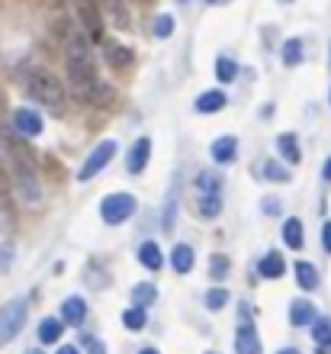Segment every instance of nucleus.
Listing matches in <instances>:
<instances>
[{"mask_svg":"<svg viewBox=\"0 0 331 354\" xmlns=\"http://www.w3.org/2000/svg\"><path fill=\"white\" fill-rule=\"evenodd\" d=\"M65 68L71 77V91L87 103H97V91H100V77H97V58H93L91 39L81 32H71L68 39V55Z\"/></svg>","mask_w":331,"mask_h":354,"instance_id":"f257e3e1","label":"nucleus"},{"mask_svg":"<svg viewBox=\"0 0 331 354\" xmlns=\"http://www.w3.org/2000/svg\"><path fill=\"white\" fill-rule=\"evenodd\" d=\"M26 91H29V97H32V100L46 103V106H52V110H58V106L65 103V84H62L52 71H46V68L29 71Z\"/></svg>","mask_w":331,"mask_h":354,"instance_id":"f03ea898","label":"nucleus"},{"mask_svg":"<svg viewBox=\"0 0 331 354\" xmlns=\"http://www.w3.org/2000/svg\"><path fill=\"white\" fill-rule=\"evenodd\" d=\"M26 313H29V303L23 297L7 299V303L0 306V348L10 345V342L19 335V328L26 322Z\"/></svg>","mask_w":331,"mask_h":354,"instance_id":"7ed1b4c3","label":"nucleus"},{"mask_svg":"<svg viewBox=\"0 0 331 354\" xmlns=\"http://www.w3.org/2000/svg\"><path fill=\"white\" fill-rule=\"evenodd\" d=\"M135 213V196L132 194H110L100 200V216L106 225H122Z\"/></svg>","mask_w":331,"mask_h":354,"instance_id":"20e7f679","label":"nucleus"},{"mask_svg":"<svg viewBox=\"0 0 331 354\" xmlns=\"http://www.w3.org/2000/svg\"><path fill=\"white\" fill-rule=\"evenodd\" d=\"M113 155H116V142H113V139L100 142V145H97V149H93L91 155H87V161L81 165V171H77V180H81V184L93 180V177L100 174V171L113 161Z\"/></svg>","mask_w":331,"mask_h":354,"instance_id":"39448f33","label":"nucleus"},{"mask_svg":"<svg viewBox=\"0 0 331 354\" xmlns=\"http://www.w3.org/2000/svg\"><path fill=\"white\" fill-rule=\"evenodd\" d=\"M74 10H77V23L84 26L87 39L100 42L103 39V13L97 7V0H74Z\"/></svg>","mask_w":331,"mask_h":354,"instance_id":"423d86ee","label":"nucleus"},{"mask_svg":"<svg viewBox=\"0 0 331 354\" xmlns=\"http://www.w3.org/2000/svg\"><path fill=\"white\" fill-rule=\"evenodd\" d=\"M23 151V149H19ZM17 151V165H13V171H17V184H19V194L26 196V200H39V180H36V171H32V165H29L26 155H19Z\"/></svg>","mask_w":331,"mask_h":354,"instance_id":"0eeeda50","label":"nucleus"},{"mask_svg":"<svg viewBox=\"0 0 331 354\" xmlns=\"http://www.w3.org/2000/svg\"><path fill=\"white\" fill-rule=\"evenodd\" d=\"M13 129H17L19 136L36 139L39 132H42V116H39L36 110H29V106H19V110L13 113Z\"/></svg>","mask_w":331,"mask_h":354,"instance_id":"6e6552de","label":"nucleus"},{"mask_svg":"<svg viewBox=\"0 0 331 354\" xmlns=\"http://www.w3.org/2000/svg\"><path fill=\"white\" fill-rule=\"evenodd\" d=\"M148 158H151V139H142L135 142L129 149V158H126V168H129V174H142L145 171V165H148Z\"/></svg>","mask_w":331,"mask_h":354,"instance_id":"1a4fd4ad","label":"nucleus"},{"mask_svg":"<svg viewBox=\"0 0 331 354\" xmlns=\"http://www.w3.org/2000/svg\"><path fill=\"white\" fill-rule=\"evenodd\" d=\"M235 351L238 354H264V345H261L254 326H241L235 332Z\"/></svg>","mask_w":331,"mask_h":354,"instance_id":"9d476101","label":"nucleus"},{"mask_svg":"<svg viewBox=\"0 0 331 354\" xmlns=\"http://www.w3.org/2000/svg\"><path fill=\"white\" fill-rule=\"evenodd\" d=\"M315 303H309V299H293L290 303V326L303 328V326H312L315 322Z\"/></svg>","mask_w":331,"mask_h":354,"instance_id":"9b49d317","label":"nucleus"},{"mask_svg":"<svg viewBox=\"0 0 331 354\" xmlns=\"http://www.w3.org/2000/svg\"><path fill=\"white\" fill-rule=\"evenodd\" d=\"M103 55H106L110 68H116V71L132 65V48L122 46V42H103Z\"/></svg>","mask_w":331,"mask_h":354,"instance_id":"f8f14e48","label":"nucleus"},{"mask_svg":"<svg viewBox=\"0 0 331 354\" xmlns=\"http://www.w3.org/2000/svg\"><path fill=\"white\" fill-rule=\"evenodd\" d=\"M235 158H238V139H235V136H222V139L212 142V161L231 165Z\"/></svg>","mask_w":331,"mask_h":354,"instance_id":"ddd939ff","label":"nucleus"},{"mask_svg":"<svg viewBox=\"0 0 331 354\" xmlns=\"http://www.w3.org/2000/svg\"><path fill=\"white\" fill-rule=\"evenodd\" d=\"M84 316H87L84 297H68L65 303H62V322H65V326H81Z\"/></svg>","mask_w":331,"mask_h":354,"instance_id":"4468645a","label":"nucleus"},{"mask_svg":"<svg viewBox=\"0 0 331 354\" xmlns=\"http://www.w3.org/2000/svg\"><path fill=\"white\" fill-rule=\"evenodd\" d=\"M258 270H261V277H267V280H280V277H283V270H286L283 254H276V252L264 254V258H261V264H258Z\"/></svg>","mask_w":331,"mask_h":354,"instance_id":"2eb2a0df","label":"nucleus"},{"mask_svg":"<svg viewBox=\"0 0 331 354\" xmlns=\"http://www.w3.org/2000/svg\"><path fill=\"white\" fill-rule=\"evenodd\" d=\"M171 268L177 270V274H190L193 270V248L190 245H174V252H171Z\"/></svg>","mask_w":331,"mask_h":354,"instance_id":"dca6fc26","label":"nucleus"},{"mask_svg":"<svg viewBox=\"0 0 331 354\" xmlns=\"http://www.w3.org/2000/svg\"><path fill=\"white\" fill-rule=\"evenodd\" d=\"M138 264L148 270H161V264H164V258H161V248H158L155 242H142L138 245Z\"/></svg>","mask_w":331,"mask_h":354,"instance_id":"f3484780","label":"nucleus"},{"mask_svg":"<svg viewBox=\"0 0 331 354\" xmlns=\"http://www.w3.org/2000/svg\"><path fill=\"white\" fill-rule=\"evenodd\" d=\"M225 103H229V97L222 91H206L196 97V113H219Z\"/></svg>","mask_w":331,"mask_h":354,"instance_id":"a211bd4d","label":"nucleus"},{"mask_svg":"<svg viewBox=\"0 0 331 354\" xmlns=\"http://www.w3.org/2000/svg\"><path fill=\"white\" fill-rule=\"evenodd\" d=\"M283 242H286V248H293V252H299L305 245V232H303V223H299V219H286L283 223Z\"/></svg>","mask_w":331,"mask_h":354,"instance_id":"6ab92c4d","label":"nucleus"},{"mask_svg":"<svg viewBox=\"0 0 331 354\" xmlns=\"http://www.w3.org/2000/svg\"><path fill=\"white\" fill-rule=\"evenodd\" d=\"M296 283L303 290H315L319 287V270H315V264H309V261H296Z\"/></svg>","mask_w":331,"mask_h":354,"instance_id":"aec40b11","label":"nucleus"},{"mask_svg":"<svg viewBox=\"0 0 331 354\" xmlns=\"http://www.w3.org/2000/svg\"><path fill=\"white\" fill-rule=\"evenodd\" d=\"M62 328H65L62 319H42L39 322V342L42 345H55L58 338H62Z\"/></svg>","mask_w":331,"mask_h":354,"instance_id":"412c9836","label":"nucleus"},{"mask_svg":"<svg viewBox=\"0 0 331 354\" xmlns=\"http://www.w3.org/2000/svg\"><path fill=\"white\" fill-rule=\"evenodd\" d=\"M196 213L212 219V216L222 213V194L219 190H212V194H200V203H196Z\"/></svg>","mask_w":331,"mask_h":354,"instance_id":"4be33fe9","label":"nucleus"},{"mask_svg":"<svg viewBox=\"0 0 331 354\" xmlns=\"http://www.w3.org/2000/svg\"><path fill=\"white\" fill-rule=\"evenodd\" d=\"M276 151H280V155H283L290 165H296V161L303 158V155H299V142H296L293 132H283V136L276 139Z\"/></svg>","mask_w":331,"mask_h":354,"instance_id":"5701e85b","label":"nucleus"},{"mask_svg":"<svg viewBox=\"0 0 331 354\" xmlns=\"http://www.w3.org/2000/svg\"><path fill=\"white\" fill-rule=\"evenodd\" d=\"M216 77H219L222 84H231V81L238 77V62L229 55H219L216 58Z\"/></svg>","mask_w":331,"mask_h":354,"instance_id":"b1692460","label":"nucleus"},{"mask_svg":"<svg viewBox=\"0 0 331 354\" xmlns=\"http://www.w3.org/2000/svg\"><path fill=\"white\" fill-rule=\"evenodd\" d=\"M145 322H148V309H142V306H129L126 313H122V326L132 328V332L145 328Z\"/></svg>","mask_w":331,"mask_h":354,"instance_id":"393cba45","label":"nucleus"},{"mask_svg":"<svg viewBox=\"0 0 331 354\" xmlns=\"http://www.w3.org/2000/svg\"><path fill=\"white\" fill-rule=\"evenodd\" d=\"M158 299V290L151 287V283H138L135 290H132V306H142V309H148L151 303Z\"/></svg>","mask_w":331,"mask_h":354,"instance_id":"a878e982","label":"nucleus"},{"mask_svg":"<svg viewBox=\"0 0 331 354\" xmlns=\"http://www.w3.org/2000/svg\"><path fill=\"white\" fill-rule=\"evenodd\" d=\"M97 7H106V10H110V13H113V19H116L113 26H120V29H126V26H129V13L122 10V3H120V0H97Z\"/></svg>","mask_w":331,"mask_h":354,"instance_id":"bb28decb","label":"nucleus"},{"mask_svg":"<svg viewBox=\"0 0 331 354\" xmlns=\"http://www.w3.org/2000/svg\"><path fill=\"white\" fill-rule=\"evenodd\" d=\"M303 62V42L299 39H286V46H283V65H299Z\"/></svg>","mask_w":331,"mask_h":354,"instance_id":"cd10ccee","label":"nucleus"},{"mask_svg":"<svg viewBox=\"0 0 331 354\" xmlns=\"http://www.w3.org/2000/svg\"><path fill=\"white\" fill-rule=\"evenodd\" d=\"M264 180H274V184H286L290 180V171L276 161H264Z\"/></svg>","mask_w":331,"mask_h":354,"instance_id":"c85d7f7f","label":"nucleus"},{"mask_svg":"<svg viewBox=\"0 0 331 354\" xmlns=\"http://www.w3.org/2000/svg\"><path fill=\"white\" fill-rule=\"evenodd\" d=\"M312 335L319 345H331V319H315L312 322Z\"/></svg>","mask_w":331,"mask_h":354,"instance_id":"c756f323","label":"nucleus"},{"mask_svg":"<svg viewBox=\"0 0 331 354\" xmlns=\"http://www.w3.org/2000/svg\"><path fill=\"white\" fill-rule=\"evenodd\" d=\"M225 303H229V290L216 287V290H209V293H206V306H209L212 313H216V309H222Z\"/></svg>","mask_w":331,"mask_h":354,"instance_id":"7c9ffc66","label":"nucleus"},{"mask_svg":"<svg viewBox=\"0 0 331 354\" xmlns=\"http://www.w3.org/2000/svg\"><path fill=\"white\" fill-rule=\"evenodd\" d=\"M209 274H212V280H222V277H225V274H229V258H225V254H212Z\"/></svg>","mask_w":331,"mask_h":354,"instance_id":"2f4dec72","label":"nucleus"},{"mask_svg":"<svg viewBox=\"0 0 331 354\" xmlns=\"http://www.w3.org/2000/svg\"><path fill=\"white\" fill-rule=\"evenodd\" d=\"M171 32H174V17L161 13V17L155 19V36H158V39H167Z\"/></svg>","mask_w":331,"mask_h":354,"instance_id":"473e14b6","label":"nucleus"},{"mask_svg":"<svg viewBox=\"0 0 331 354\" xmlns=\"http://www.w3.org/2000/svg\"><path fill=\"white\" fill-rule=\"evenodd\" d=\"M84 345H87V354H106V345H103L100 338H87Z\"/></svg>","mask_w":331,"mask_h":354,"instance_id":"72a5a7b5","label":"nucleus"},{"mask_svg":"<svg viewBox=\"0 0 331 354\" xmlns=\"http://www.w3.org/2000/svg\"><path fill=\"white\" fill-rule=\"evenodd\" d=\"M322 245H325V252L331 254V219L322 225Z\"/></svg>","mask_w":331,"mask_h":354,"instance_id":"f704fd0d","label":"nucleus"},{"mask_svg":"<svg viewBox=\"0 0 331 354\" xmlns=\"http://www.w3.org/2000/svg\"><path fill=\"white\" fill-rule=\"evenodd\" d=\"M7 187H10V177H7V171H3V165H0V196L7 194Z\"/></svg>","mask_w":331,"mask_h":354,"instance_id":"c9c22d12","label":"nucleus"},{"mask_svg":"<svg viewBox=\"0 0 331 354\" xmlns=\"http://www.w3.org/2000/svg\"><path fill=\"white\" fill-rule=\"evenodd\" d=\"M274 209H280V200H270V196H267V200H264V213H274Z\"/></svg>","mask_w":331,"mask_h":354,"instance_id":"e433bc0d","label":"nucleus"},{"mask_svg":"<svg viewBox=\"0 0 331 354\" xmlns=\"http://www.w3.org/2000/svg\"><path fill=\"white\" fill-rule=\"evenodd\" d=\"M7 264H10V248H3V252H0V270L7 268Z\"/></svg>","mask_w":331,"mask_h":354,"instance_id":"4c0bfd02","label":"nucleus"},{"mask_svg":"<svg viewBox=\"0 0 331 354\" xmlns=\"http://www.w3.org/2000/svg\"><path fill=\"white\" fill-rule=\"evenodd\" d=\"M58 354H81V351H77L74 345H62V348H58Z\"/></svg>","mask_w":331,"mask_h":354,"instance_id":"58836bf2","label":"nucleus"},{"mask_svg":"<svg viewBox=\"0 0 331 354\" xmlns=\"http://www.w3.org/2000/svg\"><path fill=\"white\" fill-rule=\"evenodd\" d=\"M322 177H325V180H331V158L325 161V168H322Z\"/></svg>","mask_w":331,"mask_h":354,"instance_id":"ea45409f","label":"nucleus"},{"mask_svg":"<svg viewBox=\"0 0 331 354\" xmlns=\"http://www.w3.org/2000/svg\"><path fill=\"white\" fill-rule=\"evenodd\" d=\"M138 354H161V351H158V348H142Z\"/></svg>","mask_w":331,"mask_h":354,"instance_id":"a19ab883","label":"nucleus"},{"mask_svg":"<svg viewBox=\"0 0 331 354\" xmlns=\"http://www.w3.org/2000/svg\"><path fill=\"white\" fill-rule=\"evenodd\" d=\"M319 354H331V345H319Z\"/></svg>","mask_w":331,"mask_h":354,"instance_id":"79ce46f5","label":"nucleus"},{"mask_svg":"<svg viewBox=\"0 0 331 354\" xmlns=\"http://www.w3.org/2000/svg\"><path fill=\"white\" fill-rule=\"evenodd\" d=\"M280 354H299V351H293V348H286V351H280Z\"/></svg>","mask_w":331,"mask_h":354,"instance_id":"37998d69","label":"nucleus"},{"mask_svg":"<svg viewBox=\"0 0 331 354\" xmlns=\"http://www.w3.org/2000/svg\"><path fill=\"white\" fill-rule=\"evenodd\" d=\"M29 354H39V351H29Z\"/></svg>","mask_w":331,"mask_h":354,"instance_id":"c03bdc74","label":"nucleus"},{"mask_svg":"<svg viewBox=\"0 0 331 354\" xmlns=\"http://www.w3.org/2000/svg\"><path fill=\"white\" fill-rule=\"evenodd\" d=\"M209 3H216V0H209Z\"/></svg>","mask_w":331,"mask_h":354,"instance_id":"a18cd8bd","label":"nucleus"},{"mask_svg":"<svg viewBox=\"0 0 331 354\" xmlns=\"http://www.w3.org/2000/svg\"><path fill=\"white\" fill-rule=\"evenodd\" d=\"M209 354H216V351H209Z\"/></svg>","mask_w":331,"mask_h":354,"instance_id":"49530a36","label":"nucleus"},{"mask_svg":"<svg viewBox=\"0 0 331 354\" xmlns=\"http://www.w3.org/2000/svg\"><path fill=\"white\" fill-rule=\"evenodd\" d=\"M286 3H290V0H286Z\"/></svg>","mask_w":331,"mask_h":354,"instance_id":"de8ad7c7","label":"nucleus"},{"mask_svg":"<svg viewBox=\"0 0 331 354\" xmlns=\"http://www.w3.org/2000/svg\"><path fill=\"white\" fill-rule=\"evenodd\" d=\"M180 3H184V0H180Z\"/></svg>","mask_w":331,"mask_h":354,"instance_id":"09e8293b","label":"nucleus"},{"mask_svg":"<svg viewBox=\"0 0 331 354\" xmlns=\"http://www.w3.org/2000/svg\"><path fill=\"white\" fill-rule=\"evenodd\" d=\"M328 100H331V97H328Z\"/></svg>","mask_w":331,"mask_h":354,"instance_id":"8fccbe9b","label":"nucleus"},{"mask_svg":"<svg viewBox=\"0 0 331 354\" xmlns=\"http://www.w3.org/2000/svg\"><path fill=\"white\" fill-rule=\"evenodd\" d=\"M328 52H331V48H328Z\"/></svg>","mask_w":331,"mask_h":354,"instance_id":"3c124183","label":"nucleus"},{"mask_svg":"<svg viewBox=\"0 0 331 354\" xmlns=\"http://www.w3.org/2000/svg\"><path fill=\"white\" fill-rule=\"evenodd\" d=\"M145 3H148V0H145Z\"/></svg>","mask_w":331,"mask_h":354,"instance_id":"603ef678","label":"nucleus"}]
</instances>
